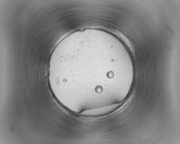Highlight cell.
Here are the masks:
<instances>
[{"mask_svg": "<svg viewBox=\"0 0 180 144\" xmlns=\"http://www.w3.org/2000/svg\"><path fill=\"white\" fill-rule=\"evenodd\" d=\"M105 107L102 109H97L91 110L86 111L82 113V115L85 116H97L107 113L111 111L113 109H111V107Z\"/></svg>", "mask_w": 180, "mask_h": 144, "instance_id": "cell-1", "label": "cell"}]
</instances>
